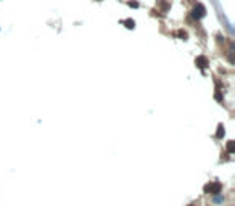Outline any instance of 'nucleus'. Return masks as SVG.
I'll return each mask as SVG.
<instances>
[{"mask_svg":"<svg viewBox=\"0 0 235 206\" xmlns=\"http://www.w3.org/2000/svg\"><path fill=\"white\" fill-rule=\"evenodd\" d=\"M234 150H235V142H234V140H229V143H227V153L232 155V153H234Z\"/></svg>","mask_w":235,"mask_h":206,"instance_id":"3","label":"nucleus"},{"mask_svg":"<svg viewBox=\"0 0 235 206\" xmlns=\"http://www.w3.org/2000/svg\"><path fill=\"white\" fill-rule=\"evenodd\" d=\"M195 63H197V66L198 68H201V69H204V68L208 66V65H209V61H208V58L206 56H197V60H195Z\"/></svg>","mask_w":235,"mask_h":206,"instance_id":"2","label":"nucleus"},{"mask_svg":"<svg viewBox=\"0 0 235 206\" xmlns=\"http://www.w3.org/2000/svg\"><path fill=\"white\" fill-rule=\"evenodd\" d=\"M224 132H225V130H224V126H222V124H219V126H218V135H216V137H218V139L224 137Z\"/></svg>","mask_w":235,"mask_h":206,"instance_id":"4","label":"nucleus"},{"mask_svg":"<svg viewBox=\"0 0 235 206\" xmlns=\"http://www.w3.org/2000/svg\"><path fill=\"white\" fill-rule=\"evenodd\" d=\"M126 24H127V28H129V29L134 28V21H131V19H127V21H126Z\"/></svg>","mask_w":235,"mask_h":206,"instance_id":"5","label":"nucleus"},{"mask_svg":"<svg viewBox=\"0 0 235 206\" xmlns=\"http://www.w3.org/2000/svg\"><path fill=\"white\" fill-rule=\"evenodd\" d=\"M221 189H222V185L219 184V182H214V184H206V185H204V192L211 193V195H219Z\"/></svg>","mask_w":235,"mask_h":206,"instance_id":"1","label":"nucleus"}]
</instances>
